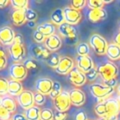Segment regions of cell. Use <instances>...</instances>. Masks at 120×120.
<instances>
[{
  "mask_svg": "<svg viewBox=\"0 0 120 120\" xmlns=\"http://www.w3.org/2000/svg\"><path fill=\"white\" fill-rule=\"evenodd\" d=\"M67 118V112H60L57 111V110L53 112V120H66Z\"/></svg>",
  "mask_w": 120,
  "mask_h": 120,
  "instance_id": "obj_41",
  "label": "cell"
},
{
  "mask_svg": "<svg viewBox=\"0 0 120 120\" xmlns=\"http://www.w3.org/2000/svg\"><path fill=\"white\" fill-rule=\"evenodd\" d=\"M28 74V71L24 66L23 63H14L9 68V75L11 79L22 82L26 79Z\"/></svg>",
  "mask_w": 120,
  "mask_h": 120,
  "instance_id": "obj_7",
  "label": "cell"
},
{
  "mask_svg": "<svg viewBox=\"0 0 120 120\" xmlns=\"http://www.w3.org/2000/svg\"><path fill=\"white\" fill-rule=\"evenodd\" d=\"M51 52L45 46V45H34L31 47V53L33 55L34 58L36 60H44L45 61L48 56L50 54Z\"/></svg>",
  "mask_w": 120,
  "mask_h": 120,
  "instance_id": "obj_17",
  "label": "cell"
},
{
  "mask_svg": "<svg viewBox=\"0 0 120 120\" xmlns=\"http://www.w3.org/2000/svg\"><path fill=\"white\" fill-rule=\"evenodd\" d=\"M86 5L88 8L92 10V9H100L103 8L105 6L103 0H88L86 1Z\"/></svg>",
  "mask_w": 120,
  "mask_h": 120,
  "instance_id": "obj_33",
  "label": "cell"
},
{
  "mask_svg": "<svg viewBox=\"0 0 120 120\" xmlns=\"http://www.w3.org/2000/svg\"><path fill=\"white\" fill-rule=\"evenodd\" d=\"M8 52L14 63H22L26 57V49L25 45L12 44L8 46Z\"/></svg>",
  "mask_w": 120,
  "mask_h": 120,
  "instance_id": "obj_8",
  "label": "cell"
},
{
  "mask_svg": "<svg viewBox=\"0 0 120 120\" xmlns=\"http://www.w3.org/2000/svg\"><path fill=\"white\" fill-rule=\"evenodd\" d=\"M96 68L99 75L101 77L104 82L116 78L118 73V67L112 62H106L103 64H100Z\"/></svg>",
  "mask_w": 120,
  "mask_h": 120,
  "instance_id": "obj_4",
  "label": "cell"
},
{
  "mask_svg": "<svg viewBox=\"0 0 120 120\" xmlns=\"http://www.w3.org/2000/svg\"><path fill=\"white\" fill-rule=\"evenodd\" d=\"M113 44L120 46V30H119V32H118V33L115 35L114 38H113Z\"/></svg>",
  "mask_w": 120,
  "mask_h": 120,
  "instance_id": "obj_47",
  "label": "cell"
},
{
  "mask_svg": "<svg viewBox=\"0 0 120 120\" xmlns=\"http://www.w3.org/2000/svg\"><path fill=\"white\" fill-rule=\"evenodd\" d=\"M64 17H65V22L70 24V25L75 26L80 22L82 20V12L79 10L72 8L71 6H67L64 8Z\"/></svg>",
  "mask_w": 120,
  "mask_h": 120,
  "instance_id": "obj_11",
  "label": "cell"
},
{
  "mask_svg": "<svg viewBox=\"0 0 120 120\" xmlns=\"http://www.w3.org/2000/svg\"><path fill=\"white\" fill-rule=\"evenodd\" d=\"M7 57H0V70H3L7 67Z\"/></svg>",
  "mask_w": 120,
  "mask_h": 120,
  "instance_id": "obj_45",
  "label": "cell"
},
{
  "mask_svg": "<svg viewBox=\"0 0 120 120\" xmlns=\"http://www.w3.org/2000/svg\"><path fill=\"white\" fill-rule=\"evenodd\" d=\"M40 120H53V111L48 108L42 109L40 111Z\"/></svg>",
  "mask_w": 120,
  "mask_h": 120,
  "instance_id": "obj_34",
  "label": "cell"
},
{
  "mask_svg": "<svg viewBox=\"0 0 120 120\" xmlns=\"http://www.w3.org/2000/svg\"><path fill=\"white\" fill-rule=\"evenodd\" d=\"M94 109L100 118L105 117L110 120H118L120 113V103L117 99H107L99 102Z\"/></svg>",
  "mask_w": 120,
  "mask_h": 120,
  "instance_id": "obj_1",
  "label": "cell"
},
{
  "mask_svg": "<svg viewBox=\"0 0 120 120\" xmlns=\"http://www.w3.org/2000/svg\"><path fill=\"white\" fill-rule=\"evenodd\" d=\"M85 75H86V77L87 81H89V82H94V81L98 77L99 73H98V71H97L96 68H94L93 69L89 71L88 72L85 73Z\"/></svg>",
  "mask_w": 120,
  "mask_h": 120,
  "instance_id": "obj_40",
  "label": "cell"
},
{
  "mask_svg": "<svg viewBox=\"0 0 120 120\" xmlns=\"http://www.w3.org/2000/svg\"><path fill=\"white\" fill-rule=\"evenodd\" d=\"M90 51V47L89 45V44L82 42V43H79L77 45V52L79 56H86V55H89Z\"/></svg>",
  "mask_w": 120,
  "mask_h": 120,
  "instance_id": "obj_30",
  "label": "cell"
},
{
  "mask_svg": "<svg viewBox=\"0 0 120 120\" xmlns=\"http://www.w3.org/2000/svg\"><path fill=\"white\" fill-rule=\"evenodd\" d=\"M103 2L105 4H110V3L113 2V0H103Z\"/></svg>",
  "mask_w": 120,
  "mask_h": 120,
  "instance_id": "obj_51",
  "label": "cell"
},
{
  "mask_svg": "<svg viewBox=\"0 0 120 120\" xmlns=\"http://www.w3.org/2000/svg\"><path fill=\"white\" fill-rule=\"evenodd\" d=\"M99 120H110V119L108 118H105V117H103V118H100V119Z\"/></svg>",
  "mask_w": 120,
  "mask_h": 120,
  "instance_id": "obj_52",
  "label": "cell"
},
{
  "mask_svg": "<svg viewBox=\"0 0 120 120\" xmlns=\"http://www.w3.org/2000/svg\"><path fill=\"white\" fill-rule=\"evenodd\" d=\"M104 84L106 85V86H108L114 88V87L117 86V84H118V81H117L116 78H113V79H112V80L108 81V82H104Z\"/></svg>",
  "mask_w": 120,
  "mask_h": 120,
  "instance_id": "obj_46",
  "label": "cell"
},
{
  "mask_svg": "<svg viewBox=\"0 0 120 120\" xmlns=\"http://www.w3.org/2000/svg\"><path fill=\"white\" fill-rule=\"evenodd\" d=\"M17 101L22 109L25 110L35 105L34 92L29 90H23V91L17 97Z\"/></svg>",
  "mask_w": 120,
  "mask_h": 120,
  "instance_id": "obj_10",
  "label": "cell"
},
{
  "mask_svg": "<svg viewBox=\"0 0 120 120\" xmlns=\"http://www.w3.org/2000/svg\"><path fill=\"white\" fill-rule=\"evenodd\" d=\"M11 120H27V119L24 113H17L12 114V118H11Z\"/></svg>",
  "mask_w": 120,
  "mask_h": 120,
  "instance_id": "obj_44",
  "label": "cell"
},
{
  "mask_svg": "<svg viewBox=\"0 0 120 120\" xmlns=\"http://www.w3.org/2000/svg\"><path fill=\"white\" fill-rule=\"evenodd\" d=\"M26 17L27 22H36L38 18V14L35 10L28 8L26 10Z\"/></svg>",
  "mask_w": 120,
  "mask_h": 120,
  "instance_id": "obj_36",
  "label": "cell"
},
{
  "mask_svg": "<svg viewBox=\"0 0 120 120\" xmlns=\"http://www.w3.org/2000/svg\"><path fill=\"white\" fill-rule=\"evenodd\" d=\"M44 44H45V46L50 52H56L62 46V40L59 37V35L54 34V35L45 39Z\"/></svg>",
  "mask_w": 120,
  "mask_h": 120,
  "instance_id": "obj_19",
  "label": "cell"
},
{
  "mask_svg": "<svg viewBox=\"0 0 120 120\" xmlns=\"http://www.w3.org/2000/svg\"><path fill=\"white\" fill-rule=\"evenodd\" d=\"M40 111L41 109L40 106L34 105L28 109L25 110L24 114L27 120H40Z\"/></svg>",
  "mask_w": 120,
  "mask_h": 120,
  "instance_id": "obj_26",
  "label": "cell"
},
{
  "mask_svg": "<svg viewBox=\"0 0 120 120\" xmlns=\"http://www.w3.org/2000/svg\"><path fill=\"white\" fill-rule=\"evenodd\" d=\"M0 57H7V53L4 46L0 45Z\"/></svg>",
  "mask_w": 120,
  "mask_h": 120,
  "instance_id": "obj_50",
  "label": "cell"
},
{
  "mask_svg": "<svg viewBox=\"0 0 120 120\" xmlns=\"http://www.w3.org/2000/svg\"><path fill=\"white\" fill-rule=\"evenodd\" d=\"M53 105L57 111L67 112L72 105L70 101L69 92L63 90L61 94L53 100Z\"/></svg>",
  "mask_w": 120,
  "mask_h": 120,
  "instance_id": "obj_6",
  "label": "cell"
},
{
  "mask_svg": "<svg viewBox=\"0 0 120 120\" xmlns=\"http://www.w3.org/2000/svg\"><path fill=\"white\" fill-rule=\"evenodd\" d=\"M106 55L109 59L113 60V61L120 59V46L113 43L108 45Z\"/></svg>",
  "mask_w": 120,
  "mask_h": 120,
  "instance_id": "obj_24",
  "label": "cell"
},
{
  "mask_svg": "<svg viewBox=\"0 0 120 120\" xmlns=\"http://www.w3.org/2000/svg\"><path fill=\"white\" fill-rule=\"evenodd\" d=\"M86 5V0H72L71 2V7L76 10L81 11V9L83 8Z\"/></svg>",
  "mask_w": 120,
  "mask_h": 120,
  "instance_id": "obj_37",
  "label": "cell"
},
{
  "mask_svg": "<svg viewBox=\"0 0 120 120\" xmlns=\"http://www.w3.org/2000/svg\"><path fill=\"white\" fill-rule=\"evenodd\" d=\"M24 66L26 67V68L27 69V71H30L33 73H35L37 71L40 69V64L39 62L35 58H28L26 59L23 62Z\"/></svg>",
  "mask_w": 120,
  "mask_h": 120,
  "instance_id": "obj_28",
  "label": "cell"
},
{
  "mask_svg": "<svg viewBox=\"0 0 120 120\" xmlns=\"http://www.w3.org/2000/svg\"><path fill=\"white\" fill-rule=\"evenodd\" d=\"M62 91H63V90H62V85H61V83L57 82V81H54L53 84V88H52L51 92H50L49 95L50 98L53 100L55 98H57V97L61 94Z\"/></svg>",
  "mask_w": 120,
  "mask_h": 120,
  "instance_id": "obj_31",
  "label": "cell"
},
{
  "mask_svg": "<svg viewBox=\"0 0 120 120\" xmlns=\"http://www.w3.org/2000/svg\"><path fill=\"white\" fill-rule=\"evenodd\" d=\"M108 17V13L104 8L100 9H92L87 12V18L90 22H99L105 21Z\"/></svg>",
  "mask_w": 120,
  "mask_h": 120,
  "instance_id": "obj_18",
  "label": "cell"
},
{
  "mask_svg": "<svg viewBox=\"0 0 120 120\" xmlns=\"http://www.w3.org/2000/svg\"><path fill=\"white\" fill-rule=\"evenodd\" d=\"M13 44H17V45H25V41H24L23 35L20 33H16L15 37H14Z\"/></svg>",
  "mask_w": 120,
  "mask_h": 120,
  "instance_id": "obj_43",
  "label": "cell"
},
{
  "mask_svg": "<svg viewBox=\"0 0 120 120\" xmlns=\"http://www.w3.org/2000/svg\"><path fill=\"white\" fill-rule=\"evenodd\" d=\"M53 81L49 77H40L38 78L35 82V91L40 92L45 95H49L53 88Z\"/></svg>",
  "mask_w": 120,
  "mask_h": 120,
  "instance_id": "obj_13",
  "label": "cell"
},
{
  "mask_svg": "<svg viewBox=\"0 0 120 120\" xmlns=\"http://www.w3.org/2000/svg\"><path fill=\"white\" fill-rule=\"evenodd\" d=\"M36 30L45 35V38L54 35L56 32V26L52 22H45L37 26Z\"/></svg>",
  "mask_w": 120,
  "mask_h": 120,
  "instance_id": "obj_21",
  "label": "cell"
},
{
  "mask_svg": "<svg viewBox=\"0 0 120 120\" xmlns=\"http://www.w3.org/2000/svg\"><path fill=\"white\" fill-rule=\"evenodd\" d=\"M10 4L9 0H0V8H4Z\"/></svg>",
  "mask_w": 120,
  "mask_h": 120,
  "instance_id": "obj_48",
  "label": "cell"
},
{
  "mask_svg": "<svg viewBox=\"0 0 120 120\" xmlns=\"http://www.w3.org/2000/svg\"><path fill=\"white\" fill-rule=\"evenodd\" d=\"M10 4L14 10H26L28 8V0H11Z\"/></svg>",
  "mask_w": 120,
  "mask_h": 120,
  "instance_id": "obj_29",
  "label": "cell"
},
{
  "mask_svg": "<svg viewBox=\"0 0 120 120\" xmlns=\"http://www.w3.org/2000/svg\"><path fill=\"white\" fill-rule=\"evenodd\" d=\"M2 99H3V97H2V96H0V106L2 105Z\"/></svg>",
  "mask_w": 120,
  "mask_h": 120,
  "instance_id": "obj_54",
  "label": "cell"
},
{
  "mask_svg": "<svg viewBox=\"0 0 120 120\" xmlns=\"http://www.w3.org/2000/svg\"><path fill=\"white\" fill-rule=\"evenodd\" d=\"M15 31L10 26H3L0 28V43L4 46H10L13 44Z\"/></svg>",
  "mask_w": 120,
  "mask_h": 120,
  "instance_id": "obj_14",
  "label": "cell"
},
{
  "mask_svg": "<svg viewBox=\"0 0 120 120\" xmlns=\"http://www.w3.org/2000/svg\"><path fill=\"white\" fill-rule=\"evenodd\" d=\"M118 101H119V103H120V96H119V99H118Z\"/></svg>",
  "mask_w": 120,
  "mask_h": 120,
  "instance_id": "obj_55",
  "label": "cell"
},
{
  "mask_svg": "<svg viewBox=\"0 0 120 120\" xmlns=\"http://www.w3.org/2000/svg\"><path fill=\"white\" fill-rule=\"evenodd\" d=\"M12 113L6 109L2 105L0 106V120H11Z\"/></svg>",
  "mask_w": 120,
  "mask_h": 120,
  "instance_id": "obj_38",
  "label": "cell"
},
{
  "mask_svg": "<svg viewBox=\"0 0 120 120\" xmlns=\"http://www.w3.org/2000/svg\"><path fill=\"white\" fill-rule=\"evenodd\" d=\"M69 92L71 105L76 107H80L83 105L86 102V94L83 90L79 88L72 89Z\"/></svg>",
  "mask_w": 120,
  "mask_h": 120,
  "instance_id": "obj_16",
  "label": "cell"
},
{
  "mask_svg": "<svg viewBox=\"0 0 120 120\" xmlns=\"http://www.w3.org/2000/svg\"><path fill=\"white\" fill-rule=\"evenodd\" d=\"M23 91V86L22 82L19 81L8 80V94L11 96H18Z\"/></svg>",
  "mask_w": 120,
  "mask_h": 120,
  "instance_id": "obj_22",
  "label": "cell"
},
{
  "mask_svg": "<svg viewBox=\"0 0 120 120\" xmlns=\"http://www.w3.org/2000/svg\"><path fill=\"white\" fill-rule=\"evenodd\" d=\"M76 62H77V66L76 67L78 69H80L82 72L86 73L89 71L95 68L94 62L92 60L91 57L86 55V56H79L77 55L76 58Z\"/></svg>",
  "mask_w": 120,
  "mask_h": 120,
  "instance_id": "obj_15",
  "label": "cell"
},
{
  "mask_svg": "<svg viewBox=\"0 0 120 120\" xmlns=\"http://www.w3.org/2000/svg\"><path fill=\"white\" fill-rule=\"evenodd\" d=\"M11 20L14 26H21L27 22L25 10H13L11 14Z\"/></svg>",
  "mask_w": 120,
  "mask_h": 120,
  "instance_id": "obj_20",
  "label": "cell"
},
{
  "mask_svg": "<svg viewBox=\"0 0 120 120\" xmlns=\"http://www.w3.org/2000/svg\"><path fill=\"white\" fill-rule=\"evenodd\" d=\"M89 88L91 95L98 100H100V102L107 100V98L114 91V88L108 86L104 83H92Z\"/></svg>",
  "mask_w": 120,
  "mask_h": 120,
  "instance_id": "obj_3",
  "label": "cell"
},
{
  "mask_svg": "<svg viewBox=\"0 0 120 120\" xmlns=\"http://www.w3.org/2000/svg\"><path fill=\"white\" fill-rule=\"evenodd\" d=\"M32 38H33L34 41L36 42L37 44H42L45 43V35L42 33H40V31H38L37 30H35V31L33 32V35H32Z\"/></svg>",
  "mask_w": 120,
  "mask_h": 120,
  "instance_id": "obj_39",
  "label": "cell"
},
{
  "mask_svg": "<svg viewBox=\"0 0 120 120\" xmlns=\"http://www.w3.org/2000/svg\"><path fill=\"white\" fill-rule=\"evenodd\" d=\"M117 90H118V95H119V96H120V85L118 86V89H117Z\"/></svg>",
  "mask_w": 120,
  "mask_h": 120,
  "instance_id": "obj_53",
  "label": "cell"
},
{
  "mask_svg": "<svg viewBox=\"0 0 120 120\" xmlns=\"http://www.w3.org/2000/svg\"><path fill=\"white\" fill-rule=\"evenodd\" d=\"M119 29H120V22H119Z\"/></svg>",
  "mask_w": 120,
  "mask_h": 120,
  "instance_id": "obj_56",
  "label": "cell"
},
{
  "mask_svg": "<svg viewBox=\"0 0 120 120\" xmlns=\"http://www.w3.org/2000/svg\"><path fill=\"white\" fill-rule=\"evenodd\" d=\"M26 25L29 28H31V29H34V28H35V27H37L36 22H27Z\"/></svg>",
  "mask_w": 120,
  "mask_h": 120,
  "instance_id": "obj_49",
  "label": "cell"
},
{
  "mask_svg": "<svg viewBox=\"0 0 120 120\" xmlns=\"http://www.w3.org/2000/svg\"><path fill=\"white\" fill-rule=\"evenodd\" d=\"M2 106L12 113L17 110V101L11 95H5L3 96Z\"/></svg>",
  "mask_w": 120,
  "mask_h": 120,
  "instance_id": "obj_25",
  "label": "cell"
},
{
  "mask_svg": "<svg viewBox=\"0 0 120 120\" xmlns=\"http://www.w3.org/2000/svg\"><path fill=\"white\" fill-rule=\"evenodd\" d=\"M60 59H61V56L58 53H56V52H51L50 54L48 56V58L45 60V62L47 64V66L55 69L58 67V64L60 62Z\"/></svg>",
  "mask_w": 120,
  "mask_h": 120,
  "instance_id": "obj_27",
  "label": "cell"
},
{
  "mask_svg": "<svg viewBox=\"0 0 120 120\" xmlns=\"http://www.w3.org/2000/svg\"><path fill=\"white\" fill-rule=\"evenodd\" d=\"M75 68V63L72 58L68 56L61 57L58 67L54 69L55 72L60 75H67Z\"/></svg>",
  "mask_w": 120,
  "mask_h": 120,
  "instance_id": "obj_9",
  "label": "cell"
},
{
  "mask_svg": "<svg viewBox=\"0 0 120 120\" xmlns=\"http://www.w3.org/2000/svg\"><path fill=\"white\" fill-rule=\"evenodd\" d=\"M89 45L93 49L95 53L98 55L106 54L108 43L106 40L100 34L95 33L89 39Z\"/></svg>",
  "mask_w": 120,
  "mask_h": 120,
  "instance_id": "obj_5",
  "label": "cell"
},
{
  "mask_svg": "<svg viewBox=\"0 0 120 120\" xmlns=\"http://www.w3.org/2000/svg\"><path fill=\"white\" fill-rule=\"evenodd\" d=\"M34 101H35V105L37 106L45 105L46 101V95L37 91L34 92Z\"/></svg>",
  "mask_w": 120,
  "mask_h": 120,
  "instance_id": "obj_35",
  "label": "cell"
},
{
  "mask_svg": "<svg viewBox=\"0 0 120 120\" xmlns=\"http://www.w3.org/2000/svg\"><path fill=\"white\" fill-rule=\"evenodd\" d=\"M51 22L54 24L55 26H60L61 24L65 22V17H64V9L62 8H56L52 12L50 16Z\"/></svg>",
  "mask_w": 120,
  "mask_h": 120,
  "instance_id": "obj_23",
  "label": "cell"
},
{
  "mask_svg": "<svg viewBox=\"0 0 120 120\" xmlns=\"http://www.w3.org/2000/svg\"><path fill=\"white\" fill-rule=\"evenodd\" d=\"M68 79L72 85L77 87H80L83 86L86 82V77L84 72H82L80 69L75 67L68 74Z\"/></svg>",
  "mask_w": 120,
  "mask_h": 120,
  "instance_id": "obj_12",
  "label": "cell"
},
{
  "mask_svg": "<svg viewBox=\"0 0 120 120\" xmlns=\"http://www.w3.org/2000/svg\"><path fill=\"white\" fill-rule=\"evenodd\" d=\"M74 120H88V117L84 110H79L76 112L74 115Z\"/></svg>",
  "mask_w": 120,
  "mask_h": 120,
  "instance_id": "obj_42",
  "label": "cell"
},
{
  "mask_svg": "<svg viewBox=\"0 0 120 120\" xmlns=\"http://www.w3.org/2000/svg\"><path fill=\"white\" fill-rule=\"evenodd\" d=\"M8 94V80L0 77V96H5Z\"/></svg>",
  "mask_w": 120,
  "mask_h": 120,
  "instance_id": "obj_32",
  "label": "cell"
},
{
  "mask_svg": "<svg viewBox=\"0 0 120 120\" xmlns=\"http://www.w3.org/2000/svg\"><path fill=\"white\" fill-rule=\"evenodd\" d=\"M59 35L66 40V44L68 45H73L78 42V32L74 26L64 22L58 26Z\"/></svg>",
  "mask_w": 120,
  "mask_h": 120,
  "instance_id": "obj_2",
  "label": "cell"
}]
</instances>
